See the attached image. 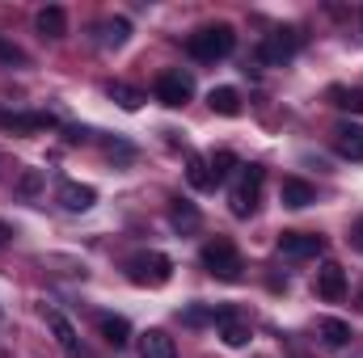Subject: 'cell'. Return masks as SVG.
Masks as SVG:
<instances>
[{"label":"cell","instance_id":"cell-1","mask_svg":"<svg viewBox=\"0 0 363 358\" xmlns=\"http://www.w3.org/2000/svg\"><path fill=\"white\" fill-rule=\"evenodd\" d=\"M186 51L199 64H220L237 51V34H233V25H203L186 38Z\"/></svg>","mask_w":363,"mask_h":358},{"label":"cell","instance_id":"cell-2","mask_svg":"<svg viewBox=\"0 0 363 358\" xmlns=\"http://www.w3.org/2000/svg\"><path fill=\"white\" fill-rule=\"evenodd\" d=\"M199 262H203V270L211 278H220V282H241V274H245V262H241V253H237V245L228 236L207 241L203 253H199Z\"/></svg>","mask_w":363,"mask_h":358},{"label":"cell","instance_id":"cell-3","mask_svg":"<svg viewBox=\"0 0 363 358\" xmlns=\"http://www.w3.org/2000/svg\"><path fill=\"white\" fill-rule=\"evenodd\" d=\"M262 181H267V169H262V165H241V178H237L233 194H228V211H233L237 219H250V215L258 211V202H262Z\"/></svg>","mask_w":363,"mask_h":358},{"label":"cell","instance_id":"cell-4","mask_svg":"<svg viewBox=\"0 0 363 358\" xmlns=\"http://www.w3.org/2000/svg\"><path fill=\"white\" fill-rule=\"evenodd\" d=\"M127 278H131L135 287H165V282L174 278V262H169L165 253H157V249L135 253V258L127 262Z\"/></svg>","mask_w":363,"mask_h":358},{"label":"cell","instance_id":"cell-5","mask_svg":"<svg viewBox=\"0 0 363 358\" xmlns=\"http://www.w3.org/2000/svg\"><path fill=\"white\" fill-rule=\"evenodd\" d=\"M194 97V76L190 72H182V68H169V72H161L157 76V101L161 105H169V110H178Z\"/></svg>","mask_w":363,"mask_h":358},{"label":"cell","instance_id":"cell-6","mask_svg":"<svg viewBox=\"0 0 363 358\" xmlns=\"http://www.w3.org/2000/svg\"><path fill=\"white\" fill-rule=\"evenodd\" d=\"M296 51H300V34H296V30H274V34L262 38V47H258V64L279 68V64H287Z\"/></svg>","mask_w":363,"mask_h":358},{"label":"cell","instance_id":"cell-7","mask_svg":"<svg viewBox=\"0 0 363 358\" xmlns=\"http://www.w3.org/2000/svg\"><path fill=\"white\" fill-rule=\"evenodd\" d=\"M279 253L296 258V262L317 258V253H325V236H317V232H279Z\"/></svg>","mask_w":363,"mask_h":358},{"label":"cell","instance_id":"cell-8","mask_svg":"<svg viewBox=\"0 0 363 358\" xmlns=\"http://www.w3.org/2000/svg\"><path fill=\"white\" fill-rule=\"evenodd\" d=\"M313 291H317L325 304H338V299L347 295V270L338 266V262H325V266L317 270V278H313Z\"/></svg>","mask_w":363,"mask_h":358},{"label":"cell","instance_id":"cell-9","mask_svg":"<svg viewBox=\"0 0 363 358\" xmlns=\"http://www.w3.org/2000/svg\"><path fill=\"white\" fill-rule=\"evenodd\" d=\"M47 329L55 333V342H60V350L68 358H85V346H81V337H77V329H72V321L64 316V312H55V308H47Z\"/></svg>","mask_w":363,"mask_h":358},{"label":"cell","instance_id":"cell-10","mask_svg":"<svg viewBox=\"0 0 363 358\" xmlns=\"http://www.w3.org/2000/svg\"><path fill=\"white\" fill-rule=\"evenodd\" d=\"M216 325H220V337H224V346H233V350H241L245 342H250V325L233 312V308H220L216 312Z\"/></svg>","mask_w":363,"mask_h":358},{"label":"cell","instance_id":"cell-11","mask_svg":"<svg viewBox=\"0 0 363 358\" xmlns=\"http://www.w3.org/2000/svg\"><path fill=\"white\" fill-rule=\"evenodd\" d=\"M140 358H178V346L165 329H148L140 333Z\"/></svg>","mask_w":363,"mask_h":358},{"label":"cell","instance_id":"cell-12","mask_svg":"<svg viewBox=\"0 0 363 358\" xmlns=\"http://www.w3.org/2000/svg\"><path fill=\"white\" fill-rule=\"evenodd\" d=\"M97 202V190L93 185H81V181H64L60 185V207L64 211H89Z\"/></svg>","mask_w":363,"mask_h":358},{"label":"cell","instance_id":"cell-13","mask_svg":"<svg viewBox=\"0 0 363 358\" xmlns=\"http://www.w3.org/2000/svg\"><path fill=\"white\" fill-rule=\"evenodd\" d=\"M169 224H174V232H182V236H194V232L203 228V215H199V207H194V202L178 198V202L169 207Z\"/></svg>","mask_w":363,"mask_h":358},{"label":"cell","instance_id":"cell-14","mask_svg":"<svg viewBox=\"0 0 363 358\" xmlns=\"http://www.w3.org/2000/svg\"><path fill=\"white\" fill-rule=\"evenodd\" d=\"M279 198H283V207L300 211V207H308V202L317 198V190H313L304 178H283V185H279Z\"/></svg>","mask_w":363,"mask_h":358},{"label":"cell","instance_id":"cell-15","mask_svg":"<svg viewBox=\"0 0 363 358\" xmlns=\"http://www.w3.org/2000/svg\"><path fill=\"white\" fill-rule=\"evenodd\" d=\"M34 25H38L43 38H64V34H68V13H64L60 4H47V8H38Z\"/></svg>","mask_w":363,"mask_h":358},{"label":"cell","instance_id":"cell-16","mask_svg":"<svg viewBox=\"0 0 363 358\" xmlns=\"http://www.w3.org/2000/svg\"><path fill=\"white\" fill-rule=\"evenodd\" d=\"M0 127L4 131H51L55 118L51 114H9V110H0Z\"/></svg>","mask_w":363,"mask_h":358},{"label":"cell","instance_id":"cell-17","mask_svg":"<svg viewBox=\"0 0 363 358\" xmlns=\"http://www.w3.org/2000/svg\"><path fill=\"white\" fill-rule=\"evenodd\" d=\"M334 148H338V156H347V161H363V127L342 122V127L334 131Z\"/></svg>","mask_w":363,"mask_h":358},{"label":"cell","instance_id":"cell-18","mask_svg":"<svg viewBox=\"0 0 363 358\" xmlns=\"http://www.w3.org/2000/svg\"><path fill=\"white\" fill-rule=\"evenodd\" d=\"M207 105H211L216 114H224V118H237V114H241V93L228 89V85H220V89L207 93Z\"/></svg>","mask_w":363,"mask_h":358},{"label":"cell","instance_id":"cell-19","mask_svg":"<svg viewBox=\"0 0 363 358\" xmlns=\"http://www.w3.org/2000/svg\"><path fill=\"white\" fill-rule=\"evenodd\" d=\"M97 329H101V337H106L114 350H123V346L131 342V325H127L123 316H101V321H97Z\"/></svg>","mask_w":363,"mask_h":358},{"label":"cell","instance_id":"cell-20","mask_svg":"<svg viewBox=\"0 0 363 358\" xmlns=\"http://www.w3.org/2000/svg\"><path fill=\"white\" fill-rule=\"evenodd\" d=\"M207 169H211V181H216V185H224V181L241 169V161H237L233 152H211V156H207Z\"/></svg>","mask_w":363,"mask_h":358},{"label":"cell","instance_id":"cell-21","mask_svg":"<svg viewBox=\"0 0 363 358\" xmlns=\"http://www.w3.org/2000/svg\"><path fill=\"white\" fill-rule=\"evenodd\" d=\"M127 34H131V21H127V17H110V21H101L97 42H101V47H123Z\"/></svg>","mask_w":363,"mask_h":358},{"label":"cell","instance_id":"cell-22","mask_svg":"<svg viewBox=\"0 0 363 358\" xmlns=\"http://www.w3.org/2000/svg\"><path fill=\"white\" fill-rule=\"evenodd\" d=\"M317 333L325 337V346H347V342H351V325L338 321V316H325V321L317 325Z\"/></svg>","mask_w":363,"mask_h":358},{"label":"cell","instance_id":"cell-23","mask_svg":"<svg viewBox=\"0 0 363 358\" xmlns=\"http://www.w3.org/2000/svg\"><path fill=\"white\" fill-rule=\"evenodd\" d=\"M186 181H190L194 190H216L211 169H207V156H190V165H186Z\"/></svg>","mask_w":363,"mask_h":358},{"label":"cell","instance_id":"cell-24","mask_svg":"<svg viewBox=\"0 0 363 358\" xmlns=\"http://www.w3.org/2000/svg\"><path fill=\"white\" fill-rule=\"evenodd\" d=\"M330 97H334V105H338V110L363 114V89H342V85H334V89H330Z\"/></svg>","mask_w":363,"mask_h":358},{"label":"cell","instance_id":"cell-25","mask_svg":"<svg viewBox=\"0 0 363 358\" xmlns=\"http://www.w3.org/2000/svg\"><path fill=\"white\" fill-rule=\"evenodd\" d=\"M110 97H114L123 110H140V101H144L140 89H131V85H123V81H114V85H110Z\"/></svg>","mask_w":363,"mask_h":358},{"label":"cell","instance_id":"cell-26","mask_svg":"<svg viewBox=\"0 0 363 358\" xmlns=\"http://www.w3.org/2000/svg\"><path fill=\"white\" fill-rule=\"evenodd\" d=\"M182 325H190V329H199V325H216V308H182Z\"/></svg>","mask_w":363,"mask_h":358},{"label":"cell","instance_id":"cell-27","mask_svg":"<svg viewBox=\"0 0 363 358\" xmlns=\"http://www.w3.org/2000/svg\"><path fill=\"white\" fill-rule=\"evenodd\" d=\"M0 64H26V51H21V47H13V42H4V38H0Z\"/></svg>","mask_w":363,"mask_h":358},{"label":"cell","instance_id":"cell-28","mask_svg":"<svg viewBox=\"0 0 363 358\" xmlns=\"http://www.w3.org/2000/svg\"><path fill=\"white\" fill-rule=\"evenodd\" d=\"M38 185H43V173H38V169H30V173L21 178V194L30 198V194H38Z\"/></svg>","mask_w":363,"mask_h":358},{"label":"cell","instance_id":"cell-29","mask_svg":"<svg viewBox=\"0 0 363 358\" xmlns=\"http://www.w3.org/2000/svg\"><path fill=\"white\" fill-rule=\"evenodd\" d=\"M351 245H355V249L363 253V215L355 219V224H351Z\"/></svg>","mask_w":363,"mask_h":358},{"label":"cell","instance_id":"cell-30","mask_svg":"<svg viewBox=\"0 0 363 358\" xmlns=\"http://www.w3.org/2000/svg\"><path fill=\"white\" fill-rule=\"evenodd\" d=\"M9 241H13V228H9V224L0 219V245H9Z\"/></svg>","mask_w":363,"mask_h":358},{"label":"cell","instance_id":"cell-31","mask_svg":"<svg viewBox=\"0 0 363 358\" xmlns=\"http://www.w3.org/2000/svg\"><path fill=\"white\" fill-rule=\"evenodd\" d=\"M0 358H4V354H0Z\"/></svg>","mask_w":363,"mask_h":358}]
</instances>
